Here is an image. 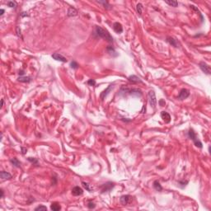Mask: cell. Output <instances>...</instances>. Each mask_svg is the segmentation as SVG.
<instances>
[{"label": "cell", "instance_id": "cell-13", "mask_svg": "<svg viewBox=\"0 0 211 211\" xmlns=\"http://www.w3.org/2000/svg\"><path fill=\"white\" fill-rule=\"evenodd\" d=\"M67 15L68 17H75L78 15V11L75 8L73 7H70L68 9V12H67Z\"/></svg>", "mask_w": 211, "mask_h": 211}, {"label": "cell", "instance_id": "cell-11", "mask_svg": "<svg viewBox=\"0 0 211 211\" xmlns=\"http://www.w3.org/2000/svg\"><path fill=\"white\" fill-rule=\"evenodd\" d=\"M113 29L116 33H121L123 31V27L120 22H115L113 24Z\"/></svg>", "mask_w": 211, "mask_h": 211}, {"label": "cell", "instance_id": "cell-38", "mask_svg": "<svg viewBox=\"0 0 211 211\" xmlns=\"http://www.w3.org/2000/svg\"><path fill=\"white\" fill-rule=\"evenodd\" d=\"M0 191H1V198H3V195H4V191L3 189H1L0 190Z\"/></svg>", "mask_w": 211, "mask_h": 211}, {"label": "cell", "instance_id": "cell-18", "mask_svg": "<svg viewBox=\"0 0 211 211\" xmlns=\"http://www.w3.org/2000/svg\"><path fill=\"white\" fill-rule=\"evenodd\" d=\"M167 41L169 43L170 45H171L174 47H177V40H175L174 38L171 37V36H167Z\"/></svg>", "mask_w": 211, "mask_h": 211}, {"label": "cell", "instance_id": "cell-42", "mask_svg": "<svg viewBox=\"0 0 211 211\" xmlns=\"http://www.w3.org/2000/svg\"><path fill=\"white\" fill-rule=\"evenodd\" d=\"M19 74H21V75H23L24 74V72L21 70V71H19Z\"/></svg>", "mask_w": 211, "mask_h": 211}, {"label": "cell", "instance_id": "cell-4", "mask_svg": "<svg viewBox=\"0 0 211 211\" xmlns=\"http://www.w3.org/2000/svg\"><path fill=\"white\" fill-rule=\"evenodd\" d=\"M148 97H149V102L151 106V107L153 109H155L156 105H157V99H156V95L155 92L153 90L149 91V94H148Z\"/></svg>", "mask_w": 211, "mask_h": 211}, {"label": "cell", "instance_id": "cell-31", "mask_svg": "<svg viewBox=\"0 0 211 211\" xmlns=\"http://www.w3.org/2000/svg\"><path fill=\"white\" fill-rule=\"evenodd\" d=\"M35 210H43V211H45V210H47V208H46V206L40 205V206H38V207H36V209H35Z\"/></svg>", "mask_w": 211, "mask_h": 211}, {"label": "cell", "instance_id": "cell-33", "mask_svg": "<svg viewBox=\"0 0 211 211\" xmlns=\"http://www.w3.org/2000/svg\"><path fill=\"white\" fill-rule=\"evenodd\" d=\"M88 84L90 86H95L96 85V81L94 79H89L88 81Z\"/></svg>", "mask_w": 211, "mask_h": 211}, {"label": "cell", "instance_id": "cell-8", "mask_svg": "<svg viewBox=\"0 0 211 211\" xmlns=\"http://www.w3.org/2000/svg\"><path fill=\"white\" fill-rule=\"evenodd\" d=\"M189 96H190V92H189V90H187V89H186V88H183L180 91L179 95H178V99H180V100L186 99Z\"/></svg>", "mask_w": 211, "mask_h": 211}, {"label": "cell", "instance_id": "cell-7", "mask_svg": "<svg viewBox=\"0 0 211 211\" xmlns=\"http://www.w3.org/2000/svg\"><path fill=\"white\" fill-rule=\"evenodd\" d=\"M199 66H200V69H201L204 73H205L206 74H210L211 73V70H210V66L206 64L204 62H201L199 64Z\"/></svg>", "mask_w": 211, "mask_h": 211}, {"label": "cell", "instance_id": "cell-14", "mask_svg": "<svg viewBox=\"0 0 211 211\" xmlns=\"http://www.w3.org/2000/svg\"><path fill=\"white\" fill-rule=\"evenodd\" d=\"M128 80H129L130 82H134V83H139V82H140V83H142V82H142V80H141L139 77H137V76H135V75H131V76H130V77L128 78Z\"/></svg>", "mask_w": 211, "mask_h": 211}, {"label": "cell", "instance_id": "cell-25", "mask_svg": "<svg viewBox=\"0 0 211 211\" xmlns=\"http://www.w3.org/2000/svg\"><path fill=\"white\" fill-rule=\"evenodd\" d=\"M165 3H167L168 5L171 6V7H174V8H177L178 6V2L177 1H174V0H166Z\"/></svg>", "mask_w": 211, "mask_h": 211}, {"label": "cell", "instance_id": "cell-22", "mask_svg": "<svg viewBox=\"0 0 211 211\" xmlns=\"http://www.w3.org/2000/svg\"><path fill=\"white\" fill-rule=\"evenodd\" d=\"M10 162H11V163L13 165L14 167H21V162H19V160L17 159V158H11Z\"/></svg>", "mask_w": 211, "mask_h": 211}, {"label": "cell", "instance_id": "cell-12", "mask_svg": "<svg viewBox=\"0 0 211 211\" xmlns=\"http://www.w3.org/2000/svg\"><path fill=\"white\" fill-rule=\"evenodd\" d=\"M161 117L165 121V123H169L171 121V116L167 111L161 112Z\"/></svg>", "mask_w": 211, "mask_h": 211}, {"label": "cell", "instance_id": "cell-10", "mask_svg": "<svg viewBox=\"0 0 211 211\" xmlns=\"http://www.w3.org/2000/svg\"><path fill=\"white\" fill-rule=\"evenodd\" d=\"M82 193H83V190L81 187H79V186H74V187L72 189V194L73 195H76V196L82 195Z\"/></svg>", "mask_w": 211, "mask_h": 211}, {"label": "cell", "instance_id": "cell-19", "mask_svg": "<svg viewBox=\"0 0 211 211\" xmlns=\"http://www.w3.org/2000/svg\"><path fill=\"white\" fill-rule=\"evenodd\" d=\"M50 209L53 211H59V210H61V206H60V204L57 203V202H54V203L51 204Z\"/></svg>", "mask_w": 211, "mask_h": 211}, {"label": "cell", "instance_id": "cell-6", "mask_svg": "<svg viewBox=\"0 0 211 211\" xmlns=\"http://www.w3.org/2000/svg\"><path fill=\"white\" fill-rule=\"evenodd\" d=\"M120 201H121V204L123 205H128L131 203L132 201V196L130 195H122L120 199Z\"/></svg>", "mask_w": 211, "mask_h": 211}, {"label": "cell", "instance_id": "cell-24", "mask_svg": "<svg viewBox=\"0 0 211 211\" xmlns=\"http://www.w3.org/2000/svg\"><path fill=\"white\" fill-rule=\"evenodd\" d=\"M97 3H100V4H102V5L104 6V8H106V9H111V6L110 5L109 3H108L107 1H105V0H102V1H97Z\"/></svg>", "mask_w": 211, "mask_h": 211}, {"label": "cell", "instance_id": "cell-2", "mask_svg": "<svg viewBox=\"0 0 211 211\" xmlns=\"http://www.w3.org/2000/svg\"><path fill=\"white\" fill-rule=\"evenodd\" d=\"M123 92H126L130 95L132 96H136V97H139V96L142 95V92H141L140 89L138 88H133V89H130L127 88H125V87H122L121 89V94H122Z\"/></svg>", "mask_w": 211, "mask_h": 211}, {"label": "cell", "instance_id": "cell-15", "mask_svg": "<svg viewBox=\"0 0 211 211\" xmlns=\"http://www.w3.org/2000/svg\"><path fill=\"white\" fill-rule=\"evenodd\" d=\"M106 51H107V53L109 54L110 55H111L112 57H116V56H118V54L116 53V50H115L114 47H112V46L106 47Z\"/></svg>", "mask_w": 211, "mask_h": 211}, {"label": "cell", "instance_id": "cell-29", "mask_svg": "<svg viewBox=\"0 0 211 211\" xmlns=\"http://www.w3.org/2000/svg\"><path fill=\"white\" fill-rule=\"evenodd\" d=\"M70 66L72 69H77L78 68V64L76 61H72L71 64H70Z\"/></svg>", "mask_w": 211, "mask_h": 211}, {"label": "cell", "instance_id": "cell-17", "mask_svg": "<svg viewBox=\"0 0 211 211\" xmlns=\"http://www.w3.org/2000/svg\"><path fill=\"white\" fill-rule=\"evenodd\" d=\"M0 177H1V178L3 180H9L12 178V175H11L9 172H8V171H3L0 173Z\"/></svg>", "mask_w": 211, "mask_h": 211}, {"label": "cell", "instance_id": "cell-23", "mask_svg": "<svg viewBox=\"0 0 211 211\" xmlns=\"http://www.w3.org/2000/svg\"><path fill=\"white\" fill-rule=\"evenodd\" d=\"M153 187L157 191H162V187L160 185L158 181H155L153 182Z\"/></svg>", "mask_w": 211, "mask_h": 211}, {"label": "cell", "instance_id": "cell-21", "mask_svg": "<svg viewBox=\"0 0 211 211\" xmlns=\"http://www.w3.org/2000/svg\"><path fill=\"white\" fill-rule=\"evenodd\" d=\"M82 186L84 187V189H86V190L88 191H89V192H92V191H93V187L89 183H88V182L82 181Z\"/></svg>", "mask_w": 211, "mask_h": 211}, {"label": "cell", "instance_id": "cell-20", "mask_svg": "<svg viewBox=\"0 0 211 211\" xmlns=\"http://www.w3.org/2000/svg\"><path fill=\"white\" fill-rule=\"evenodd\" d=\"M17 80L21 82H30L31 81V78L30 77H27V76H21V77L17 78Z\"/></svg>", "mask_w": 211, "mask_h": 211}, {"label": "cell", "instance_id": "cell-27", "mask_svg": "<svg viewBox=\"0 0 211 211\" xmlns=\"http://www.w3.org/2000/svg\"><path fill=\"white\" fill-rule=\"evenodd\" d=\"M7 5L8 6L9 8H16L17 7V3L15 1H8L7 2Z\"/></svg>", "mask_w": 211, "mask_h": 211}, {"label": "cell", "instance_id": "cell-26", "mask_svg": "<svg viewBox=\"0 0 211 211\" xmlns=\"http://www.w3.org/2000/svg\"><path fill=\"white\" fill-rule=\"evenodd\" d=\"M136 11L137 13H138L140 16L142 15V12H143V5L141 3H138L136 5Z\"/></svg>", "mask_w": 211, "mask_h": 211}, {"label": "cell", "instance_id": "cell-3", "mask_svg": "<svg viewBox=\"0 0 211 211\" xmlns=\"http://www.w3.org/2000/svg\"><path fill=\"white\" fill-rule=\"evenodd\" d=\"M188 135H189V137H190L191 140H193V142H194L195 146L198 147V148H200V149H201V148L203 147V145H202V143L197 139L196 134L195 133V131H194V130H193L192 129H191L190 130H189Z\"/></svg>", "mask_w": 211, "mask_h": 211}, {"label": "cell", "instance_id": "cell-9", "mask_svg": "<svg viewBox=\"0 0 211 211\" xmlns=\"http://www.w3.org/2000/svg\"><path fill=\"white\" fill-rule=\"evenodd\" d=\"M52 58L54 59V60H57V61H60V62H63V63H66L68 60H67V59L64 57L62 55H60V54L59 53H55L52 55Z\"/></svg>", "mask_w": 211, "mask_h": 211}, {"label": "cell", "instance_id": "cell-28", "mask_svg": "<svg viewBox=\"0 0 211 211\" xmlns=\"http://www.w3.org/2000/svg\"><path fill=\"white\" fill-rule=\"evenodd\" d=\"M190 8H191V9H193L194 11H195V12H196L198 14H200V15H201V19H203V17H202V15H201V12H200V10L198 9V8H197L196 7H195V6H194V5H191V6H190Z\"/></svg>", "mask_w": 211, "mask_h": 211}, {"label": "cell", "instance_id": "cell-32", "mask_svg": "<svg viewBox=\"0 0 211 211\" xmlns=\"http://www.w3.org/2000/svg\"><path fill=\"white\" fill-rule=\"evenodd\" d=\"M17 36H18V37H20L22 39V36H21V29L19 27H17Z\"/></svg>", "mask_w": 211, "mask_h": 211}, {"label": "cell", "instance_id": "cell-36", "mask_svg": "<svg viewBox=\"0 0 211 211\" xmlns=\"http://www.w3.org/2000/svg\"><path fill=\"white\" fill-rule=\"evenodd\" d=\"M188 183V181H185V182H182V181H179V184H181L182 186H181V187L183 188L184 186H186V184Z\"/></svg>", "mask_w": 211, "mask_h": 211}, {"label": "cell", "instance_id": "cell-30", "mask_svg": "<svg viewBox=\"0 0 211 211\" xmlns=\"http://www.w3.org/2000/svg\"><path fill=\"white\" fill-rule=\"evenodd\" d=\"M27 160L29 161V162H31V163H33V164H38V160L36 159V158H28Z\"/></svg>", "mask_w": 211, "mask_h": 211}, {"label": "cell", "instance_id": "cell-39", "mask_svg": "<svg viewBox=\"0 0 211 211\" xmlns=\"http://www.w3.org/2000/svg\"><path fill=\"white\" fill-rule=\"evenodd\" d=\"M21 17H26V16L27 17V16H28V14L27 13V12H22V13L21 14Z\"/></svg>", "mask_w": 211, "mask_h": 211}, {"label": "cell", "instance_id": "cell-41", "mask_svg": "<svg viewBox=\"0 0 211 211\" xmlns=\"http://www.w3.org/2000/svg\"><path fill=\"white\" fill-rule=\"evenodd\" d=\"M3 99H2L1 100V108L3 107Z\"/></svg>", "mask_w": 211, "mask_h": 211}, {"label": "cell", "instance_id": "cell-40", "mask_svg": "<svg viewBox=\"0 0 211 211\" xmlns=\"http://www.w3.org/2000/svg\"><path fill=\"white\" fill-rule=\"evenodd\" d=\"M0 12H1V13H0V15L2 16V15L3 14V12H4V10H3V9H1V10H0Z\"/></svg>", "mask_w": 211, "mask_h": 211}, {"label": "cell", "instance_id": "cell-16", "mask_svg": "<svg viewBox=\"0 0 211 211\" xmlns=\"http://www.w3.org/2000/svg\"><path fill=\"white\" fill-rule=\"evenodd\" d=\"M113 88V85L112 84H111V85H109V87H108L106 89V90H104L103 92H102L101 93V95H100V97H101V100H104L105 99V97H106V95L108 94V93H109V92L111 90V88Z\"/></svg>", "mask_w": 211, "mask_h": 211}, {"label": "cell", "instance_id": "cell-34", "mask_svg": "<svg viewBox=\"0 0 211 211\" xmlns=\"http://www.w3.org/2000/svg\"><path fill=\"white\" fill-rule=\"evenodd\" d=\"M95 204L94 203H92V202H91V201H89L88 202V207L89 208V209H94L95 208Z\"/></svg>", "mask_w": 211, "mask_h": 211}, {"label": "cell", "instance_id": "cell-5", "mask_svg": "<svg viewBox=\"0 0 211 211\" xmlns=\"http://www.w3.org/2000/svg\"><path fill=\"white\" fill-rule=\"evenodd\" d=\"M115 186V184L111 181H108L106 183L101 185L100 186V189H101V193H105V192H109V191H111V189Z\"/></svg>", "mask_w": 211, "mask_h": 211}, {"label": "cell", "instance_id": "cell-35", "mask_svg": "<svg viewBox=\"0 0 211 211\" xmlns=\"http://www.w3.org/2000/svg\"><path fill=\"white\" fill-rule=\"evenodd\" d=\"M159 104H160V106H165V104H166V102H165L164 100L161 99L160 101H159Z\"/></svg>", "mask_w": 211, "mask_h": 211}, {"label": "cell", "instance_id": "cell-1", "mask_svg": "<svg viewBox=\"0 0 211 211\" xmlns=\"http://www.w3.org/2000/svg\"><path fill=\"white\" fill-rule=\"evenodd\" d=\"M96 32H97V36H100L101 38L105 39L108 42H113V37L111 36V34L106 30L103 29L102 27L97 26L96 27Z\"/></svg>", "mask_w": 211, "mask_h": 211}, {"label": "cell", "instance_id": "cell-37", "mask_svg": "<svg viewBox=\"0 0 211 211\" xmlns=\"http://www.w3.org/2000/svg\"><path fill=\"white\" fill-rule=\"evenodd\" d=\"M27 152V149H25V148H21V153L22 154H25Z\"/></svg>", "mask_w": 211, "mask_h": 211}]
</instances>
